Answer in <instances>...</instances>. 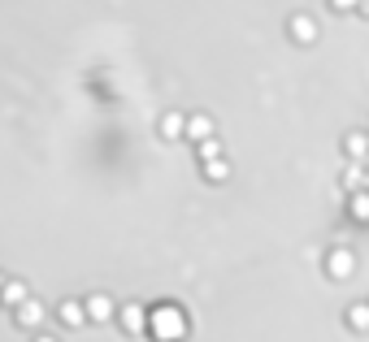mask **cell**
<instances>
[{
    "instance_id": "1",
    "label": "cell",
    "mask_w": 369,
    "mask_h": 342,
    "mask_svg": "<svg viewBox=\"0 0 369 342\" xmlns=\"http://www.w3.org/2000/svg\"><path fill=\"white\" fill-rule=\"evenodd\" d=\"M183 333H187V321L174 304H161L152 312V338L156 342H183Z\"/></svg>"
},
{
    "instance_id": "2",
    "label": "cell",
    "mask_w": 369,
    "mask_h": 342,
    "mask_svg": "<svg viewBox=\"0 0 369 342\" xmlns=\"http://www.w3.org/2000/svg\"><path fill=\"white\" fill-rule=\"evenodd\" d=\"M326 269H330V277H352V269H356V256L348 252V247H335L330 256H326Z\"/></svg>"
},
{
    "instance_id": "3",
    "label": "cell",
    "mask_w": 369,
    "mask_h": 342,
    "mask_svg": "<svg viewBox=\"0 0 369 342\" xmlns=\"http://www.w3.org/2000/svg\"><path fill=\"white\" fill-rule=\"evenodd\" d=\"M187 139H191V143L213 139V122H208L204 113H191V118H187Z\"/></svg>"
},
{
    "instance_id": "4",
    "label": "cell",
    "mask_w": 369,
    "mask_h": 342,
    "mask_svg": "<svg viewBox=\"0 0 369 342\" xmlns=\"http://www.w3.org/2000/svg\"><path fill=\"white\" fill-rule=\"evenodd\" d=\"M57 316H61L70 329H79V325H87V304H79V299H66V304L57 308Z\"/></svg>"
},
{
    "instance_id": "5",
    "label": "cell",
    "mask_w": 369,
    "mask_h": 342,
    "mask_svg": "<svg viewBox=\"0 0 369 342\" xmlns=\"http://www.w3.org/2000/svg\"><path fill=\"white\" fill-rule=\"evenodd\" d=\"M287 31H291V39H300V43H313V39H318V26H313V18H308V14H295Z\"/></svg>"
},
{
    "instance_id": "6",
    "label": "cell",
    "mask_w": 369,
    "mask_h": 342,
    "mask_svg": "<svg viewBox=\"0 0 369 342\" xmlns=\"http://www.w3.org/2000/svg\"><path fill=\"white\" fill-rule=\"evenodd\" d=\"M0 299H5V308H22V304L31 299L26 281H5V286H0Z\"/></svg>"
},
{
    "instance_id": "7",
    "label": "cell",
    "mask_w": 369,
    "mask_h": 342,
    "mask_svg": "<svg viewBox=\"0 0 369 342\" xmlns=\"http://www.w3.org/2000/svg\"><path fill=\"white\" fill-rule=\"evenodd\" d=\"M87 321H113V299L109 295H91L87 299Z\"/></svg>"
},
{
    "instance_id": "8",
    "label": "cell",
    "mask_w": 369,
    "mask_h": 342,
    "mask_svg": "<svg viewBox=\"0 0 369 342\" xmlns=\"http://www.w3.org/2000/svg\"><path fill=\"white\" fill-rule=\"evenodd\" d=\"M14 321H18V325H26V329H35V325L44 321V308H39L35 299H26L22 308H14Z\"/></svg>"
},
{
    "instance_id": "9",
    "label": "cell",
    "mask_w": 369,
    "mask_h": 342,
    "mask_svg": "<svg viewBox=\"0 0 369 342\" xmlns=\"http://www.w3.org/2000/svg\"><path fill=\"white\" fill-rule=\"evenodd\" d=\"M187 135V118L183 113H166L161 118V139H183Z\"/></svg>"
},
{
    "instance_id": "10",
    "label": "cell",
    "mask_w": 369,
    "mask_h": 342,
    "mask_svg": "<svg viewBox=\"0 0 369 342\" xmlns=\"http://www.w3.org/2000/svg\"><path fill=\"white\" fill-rule=\"evenodd\" d=\"M122 329L126 333H143V308L139 304H126L122 308Z\"/></svg>"
},
{
    "instance_id": "11",
    "label": "cell",
    "mask_w": 369,
    "mask_h": 342,
    "mask_svg": "<svg viewBox=\"0 0 369 342\" xmlns=\"http://www.w3.org/2000/svg\"><path fill=\"white\" fill-rule=\"evenodd\" d=\"M348 217H352V221H369V191L348 195Z\"/></svg>"
},
{
    "instance_id": "12",
    "label": "cell",
    "mask_w": 369,
    "mask_h": 342,
    "mask_svg": "<svg viewBox=\"0 0 369 342\" xmlns=\"http://www.w3.org/2000/svg\"><path fill=\"white\" fill-rule=\"evenodd\" d=\"M343 152H348L352 160H365V156H369V135H348V139H343Z\"/></svg>"
},
{
    "instance_id": "13",
    "label": "cell",
    "mask_w": 369,
    "mask_h": 342,
    "mask_svg": "<svg viewBox=\"0 0 369 342\" xmlns=\"http://www.w3.org/2000/svg\"><path fill=\"white\" fill-rule=\"evenodd\" d=\"M204 178H208V182H226V178H231V160H208V165H204Z\"/></svg>"
},
{
    "instance_id": "14",
    "label": "cell",
    "mask_w": 369,
    "mask_h": 342,
    "mask_svg": "<svg viewBox=\"0 0 369 342\" xmlns=\"http://www.w3.org/2000/svg\"><path fill=\"white\" fill-rule=\"evenodd\" d=\"M343 191H348V195L365 191V169H356V165H352V169H343Z\"/></svg>"
},
{
    "instance_id": "15",
    "label": "cell",
    "mask_w": 369,
    "mask_h": 342,
    "mask_svg": "<svg viewBox=\"0 0 369 342\" xmlns=\"http://www.w3.org/2000/svg\"><path fill=\"white\" fill-rule=\"evenodd\" d=\"M348 325L352 329H369V304H352L348 308Z\"/></svg>"
},
{
    "instance_id": "16",
    "label": "cell",
    "mask_w": 369,
    "mask_h": 342,
    "mask_svg": "<svg viewBox=\"0 0 369 342\" xmlns=\"http://www.w3.org/2000/svg\"><path fill=\"white\" fill-rule=\"evenodd\" d=\"M200 160H204V165H208V160H222V143H218V139H204V143H200Z\"/></svg>"
},
{
    "instance_id": "17",
    "label": "cell",
    "mask_w": 369,
    "mask_h": 342,
    "mask_svg": "<svg viewBox=\"0 0 369 342\" xmlns=\"http://www.w3.org/2000/svg\"><path fill=\"white\" fill-rule=\"evenodd\" d=\"M330 9H339V14H352V9H360V0H330Z\"/></svg>"
},
{
    "instance_id": "18",
    "label": "cell",
    "mask_w": 369,
    "mask_h": 342,
    "mask_svg": "<svg viewBox=\"0 0 369 342\" xmlns=\"http://www.w3.org/2000/svg\"><path fill=\"white\" fill-rule=\"evenodd\" d=\"M360 14H369V0H360Z\"/></svg>"
},
{
    "instance_id": "19",
    "label": "cell",
    "mask_w": 369,
    "mask_h": 342,
    "mask_svg": "<svg viewBox=\"0 0 369 342\" xmlns=\"http://www.w3.org/2000/svg\"><path fill=\"white\" fill-rule=\"evenodd\" d=\"M365 191H369V169H365Z\"/></svg>"
},
{
    "instance_id": "20",
    "label": "cell",
    "mask_w": 369,
    "mask_h": 342,
    "mask_svg": "<svg viewBox=\"0 0 369 342\" xmlns=\"http://www.w3.org/2000/svg\"><path fill=\"white\" fill-rule=\"evenodd\" d=\"M35 342H57V338H35Z\"/></svg>"
},
{
    "instance_id": "21",
    "label": "cell",
    "mask_w": 369,
    "mask_h": 342,
    "mask_svg": "<svg viewBox=\"0 0 369 342\" xmlns=\"http://www.w3.org/2000/svg\"><path fill=\"white\" fill-rule=\"evenodd\" d=\"M0 286H5V281H0Z\"/></svg>"
}]
</instances>
